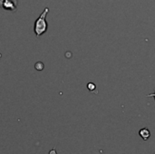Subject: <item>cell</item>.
I'll return each instance as SVG.
<instances>
[{
    "instance_id": "3957f363",
    "label": "cell",
    "mask_w": 155,
    "mask_h": 154,
    "mask_svg": "<svg viewBox=\"0 0 155 154\" xmlns=\"http://www.w3.org/2000/svg\"><path fill=\"white\" fill-rule=\"evenodd\" d=\"M35 69H36V70H38V71L43 70V69H44V64H43V63H41V62L36 63V64H35Z\"/></svg>"
},
{
    "instance_id": "6da1fadb",
    "label": "cell",
    "mask_w": 155,
    "mask_h": 154,
    "mask_svg": "<svg viewBox=\"0 0 155 154\" xmlns=\"http://www.w3.org/2000/svg\"><path fill=\"white\" fill-rule=\"evenodd\" d=\"M48 12H49V8L45 7V10L43 11V13L40 15V16L35 22L34 31H35V34L36 37L41 36L43 34H45L47 31L48 25H47V22L45 20V17H46V15H47Z\"/></svg>"
},
{
    "instance_id": "7a4b0ae2",
    "label": "cell",
    "mask_w": 155,
    "mask_h": 154,
    "mask_svg": "<svg viewBox=\"0 0 155 154\" xmlns=\"http://www.w3.org/2000/svg\"><path fill=\"white\" fill-rule=\"evenodd\" d=\"M139 134H140L141 138H142L143 141H147V140L150 138V136H151V133H150V131H149L147 128H143V129L140 130Z\"/></svg>"
},
{
    "instance_id": "277c9868",
    "label": "cell",
    "mask_w": 155,
    "mask_h": 154,
    "mask_svg": "<svg viewBox=\"0 0 155 154\" xmlns=\"http://www.w3.org/2000/svg\"><path fill=\"white\" fill-rule=\"evenodd\" d=\"M87 87H88V89H89V90H91V91H93V90H94V89H95V85H94V84H88Z\"/></svg>"
},
{
    "instance_id": "8992f818",
    "label": "cell",
    "mask_w": 155,
    "mask_h": 154,
    "mask_svg": "<svg viewBox=\"0 0 155 154\" xmlns=\"http://www.w3.org/2000/svg\"><path fill=\"white\" fill-rule=\"evenodd\" d=\"M147 97H154V99H155V92L153 93H150V94H148V95H147Z\"/></svg>"
},
{
    "instance_id": "5b68a950",
    "label": "cell",
    "mask_w": 155,
    "mask_h": 154,
    "mask_svg": "<svg viewBox=\"0 0 155 154\" xmlns=\"http://www.w3.org/2000/svg\"><path fill=\"white\" fill-rule=\"evenodd\" d=\"M49 154H57L56 153V150H55V148H54L53 150H51V151L49 152Z\"/></svg>"
},
{
    "instance_id": "52a82bcc",
    "label": "cell",
    "mask_w": 155,
    "mask_h": 154,
    "mask_svg": "<svg viewBox=\"0 0 155 154\" xmlns=\"http://www.w3.org/2000/svg\"><path fill=\"white\" fill-rule=\"evenodd\" d=\"M1 57H2V54H0V58H1Z\"/></svg>"
}]
</instances>
